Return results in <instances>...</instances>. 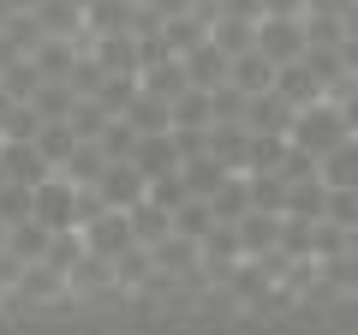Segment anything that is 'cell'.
<instances>
[{
	"instance_id": "8fae6325",
	"label": "cell",
	"mask_w": 358,
	"mask_h": 335,
	"mask_svg": "<svg viewBox=\"0 0 358 335\" xmlns=\"http://www.w3.org/2000/svg\"><path fill=\"white\" fill-rule=\"evenodd\" d=\"M0 162H6V174H13L18 186H42V180L60 174V168L42 156V144H0Z\"/></svg>"
},
{
	"instance_id": "83f0119b",
	"label": "cell",
	"mask_w": 358,
	"mask_h": 335,
	"mask_svg": "<svg viewBox=\"0 0 358 335\" xmlns=\"http://www.w3.org/2000/svg\"><path fill=\"white\" fill-rule=\"evenodd\" d=\"M0 90L13 96V102H30V96L42 90V66L30 60V54H24V60H13L6 72H0Z\"/></svg>"
},
{
	"instance_id": "5bb4252c",
	"label": "cell",
	"mask_w": 358,
	"mask_h": 335,
	"mask_svg": "<svg viewBox=\"0 0 358 335\" xmlns=\"http://www.w3.org/2000/svg\"><path fill=\"white\" fill-rule=\"evenodd\" d=\"M275 72H281V66L268 60L263 48H245V54H233V84H239L245 96H263V90H275Z\"/></svg>"
},
{
	"instance_id": "ab89813d",
	"label": "cell",
	"mask_w": 358,
	"mask_h": 335,
	"mask_svg": "<svg viewBox=\"0 0 358 335\" xmlns=\"http://www.w3.org/2000/svg\"><path fill=\"white\" fill-rule=\"evenodd\" d=\"M6 180H13V174H6V162H0V186H6Z\"/></svg>"
},
{
	"instance_id": "d6986e66",
	"label": "cell",
	"mask_w": 358,
	"mask_h": 335,
	"mask_svg": "<svg viewBox=\"0 0 358 335\" xmlns=\"http://www.w3.org/2000/svg\"><path fill=\"white\" fill-rule=\"evenodd\" d=\"M317 174H322V186H358V132H352V138H341L329 156H322Z\"/></svg>"
},
{
	"instance_id": "d4e9b609",
	"label": "cell",
	"mask_w": 358,
	"mask_h": 335,
	"mask_svg": "<svg viewBox=\"0 0 358 335\" xmlns=\"http://www.w3.org/2000/svg\"><path fill=\"white\" fill-rule=\"evenodd\" d=\"M36 18H42V30H48V36H78V42H84V13H78L72 0H42Z\"/></svg>"
},
{
	"instance_id": "3957f363",
	"label": "cell",
	"mask_w": 358,
	"mask_h": 335,
	"mask_svg": "<svg viewBox=\"0 0 358 335\" xmlns=\"http://www.w3.org/2000/svg\"><path fill=\"white\" fill-rule=\"evenodd\" d=\"M257 48H263L275 66H293V60H305V54H310V30H305V18L263 13V18H257Z\"/></svg>"
},
{
	"instance_id": "60d3db41",
	"label": "cell",
	"mask_w": 358,
	"mask_h": 335,
	"mask_svg": "<svg viewBox=\"0 0 358 335\" xmlns=\"http://www.w3.org/2000/svg\"><path fill=\"white\" fill-rule=\"evenodd\" d=\"M0 144H6V132H0Z\"/></svg>"
},
{
	"instance_id": "4fadbf2b",
	"label": "cell",
	"mask_w": 358,
	"mask_h": 335,
	"mask_svg": "<svg viewBox=\"0 0 358 335\" xmlns=\"http://www.w3.org/2000/svg\"><path fill=\"white\" fill-rule=\"evenodd\" d=\"M131 162L143 168V174H173V168H185V156H179V138L173 132H150V138H138V156H131Z\"/></svg>"
},
{
	"instance_id": "8992f818",
	"label": "cell",
	"mask_w": 358,
	"mask_h": 335,
	"mask_svg": "<svg viewBox=\"0 0 358 335\" xmlns=\"http://www.w3.org/2000/svg\"><path fill=\"white\" fill-rule=\"evenodd\" d=\"M96 192H102V204H114V210H131V204H143V198H150V174H143V168L131 162V156H114V162L102 168Z\"/></svg>"
},
{
	"instance_id": "5b68a950",
	"label": "cell",
	"mask_w": 358,
	"mask_h": 335,
	"mask_svg": "<svg viewBox=\"0 0 358 335\" xmlns=\"http://www.w3.org/2000/svg\"><path fill=\"white\" fill-rule=\"evenodd\" d=\"M84 192H90V186L54 174V180L36 186V216L48 221V228H78V221H84Z\"/></svg>"
},
{
	"instance_id": "e575fe53",
	"label": "cell",
	"mask_w": 358,
	"mask_h": 335,
	"mask_svg": "<svg viewBox=\"0 0 358 335\" xmlns=\"http://www.w3.org/2000/svg\"><path fill=\"white\" fill-rule=\"evenodd\" d=\"M143 6H155L162 25H167V18H179V13H192V0H143Z\"/></svg>"
},
{
	"instance_id": "52a82bcc",
	"label": "cell",
	"mask_w": 358,
	"mask_h": 335,
	"mask_svg": "<svg viewBox=\"0 0 358 335\" xmlns=\"http://www.w3.org/2000/svg\"><path fill=\"white\" fill-rule=\"evenodd\" d=\"M179 60H185V72H192V84H197V90H221V84L233 78V54H227V48H215L209 36L197 42V48H185Z\"/></svg>"
},
{
	"instance_id": "2e32d148",
	"label": "cell",
	"mask_w": 358,
	"mask_h": 335,
	"mask_svg": "<svg viewBox=\"0 0 358 335\" xmlns=\"http://www.w3.org/2000/svg\"><path fill=\"white\" fill-rule=\"evenodd\" d=\"M293 114H299V108L287 102L281 90H263V96H251L245 126H251V132H293Z\"/></svg>"
},
{
	"instance_id": "f35d334b",
	"label": "cell",
	"mask_w": 358,
	"mask_h": 335,
	"mask_svg": "<svg viewBox=\"0 0 358 335\" xmlns=\"http://www.w3.org/2000/svg\"><path fill=\"white\" fill-rule=\"evenodd\" d=\"M6 233H13V228H6V221H0V252H6Z\"/></svg>"
},
{
	"instance_id": "7c38bea8",
	"label": "cell",
	"mask_w": 358,
	"mask_h": 335,
	"mask_svg": "<svg viewBox=\"0 0 358 335\" xmlns=\"http://www.w3.org/2000/svg\"><path fill=\"white\" fill-rule=\"evenodd\" d=\"M275 90H281L293 108H310V102H322V96H329V84L317 78V66H310V60H293V66H281V72H275Z\"/></svg>"
},
{
	"instance_id": "30bf717a",
	"label": "cell",
	"mask_w": 358,
	"mask_h": 335,
	"mask_svg": "<svg viewBox=\"0 0 358 335\" xmlns=\"http://www.w3.org/2000/svg\"><path fill=\"white\" fill-rule=\"evenodd\" d=\"M72 294L78 299H102V294H120V275H114V258H96V252H84V258L72 264Z\"/></svg>"
},
{
	"instance_id": "e0dca14e",
	"label": "cell",
	"mask_w": 358,
	"mask_h": 335,
	"mask_svg": "<svg viewBox=\"0 0 358 335\" xmlns=\"http://www.w3.org/2000/svg\"><path fill=\"white\" fill-rule=\"evenodd\" d=\"M209 210H215V221H245L251 216V174H227L209 192Z\"/></svg>"
},
{
	"instance_id": "ac0fdd59",
	"label": "cell",
	"mask_w": 358,
	"mask_h": 335,
	"mask_svg": "<svg viewBox=\"0 0 358 335\" xmlns=\"http://www.w3.org/2000/svg\"><path fill=\"white\" fill-rule=\"evenodd\" d=\"M287 150H293L287 132H251V162H245V174H281Z\"/></svg>"
},
{
	"instance_id": "f546056e",
	"label": "cell",
	"mask_w": 358,
	"mask_h": 335,
	"mask_svg": "<svg viewBox=\"0 0 358 335\" xmlns=\"http://www.w3.org/2000/svg\"><path fill=\"white\" fill-rule=\"evenodd\" d=\"M0 132H6V144H36V132H42L36 102H13V108H6V120H0Z\"/></svg>"
},
{
	"instance_id": "4316f807",
	"label": "cell",
	"mask_w": 358,
	"mask_h": 335,
	"mask_svg": "<svg viewBox=\"0 0 358 335\" xmlns=\"http://www.w3.org/2000/svg\"><path fill=\"white\" fill-rule=\"evenodd\" d=\"M209 228H215V210H209V198H185V204L173 210V233H185V240L203 245Z\"/></svg>"
},
{
	"instance_id": "d590c367",
	"label": "cell",
	"mask_w": 358,
	"mask_h": 335,
	"mask_svg": "<svg viewBox=\"0 0 358 335\" xmlns=\"http://www.w3.org/2000/svg\"><path fill=\"white\" fill-rule=\"evenodd\" d=\"M13 60H24V48H18V42L6 36V30H0V72H6V66H13Z\"/></svg>"
},
{
	"instance_id": "1f68e13d",
	"label": "cell",
	"mask_w": 358,
	"mask_h": 335,
	"mask_svg": "<svg viewBox=\"0 0 358 335\" xmlns=\"http://www.w3.org/2000/svg\"><path fill=\"white\" fill-rule=\"evenodd\" d=\"M329 221H341L346 233L358 228V186H329V210H322Z\"/></svg>"
},
{
	"instance_id": "7a4b0ae2",
	"label": "cell",
	"mask_w": 358,
	"mask_h": 335,
	"mask_svg": "<svg viewBox=\"0 0 358 335\" xmlns=\"http://www.w3.org/2000/svg\"><path fill=\"white\" fill-rule=\"evenodd\" d=\"M78 228H84V245L96 252V258H126L131 245H143L138 228H131V210H114V204H102L96 216L78 221Z\"/></svg>"
},
{
	"instance_id": "7402d4cb",
	"label": "cell",
	"mask_w": 358,
	"mask_h": 335,
	"mask_svg": "<svg viewBox=\"0 0 358 335\" xmlns=\"http://www.w3.org/2000/svg\"><path fill=\"white\" fill-rule=\"evenodd\" d=\"M102 168H108L102 138H84L72 156H66V168H60V174H66V180H78V186H96V180H102Z\"/></svg>"
},
{
	"instance_id": "cb8c5ba5",
	"label": "cell",
	"mask_w": 358,
	"mask_h": 335,
	"mask_svg": "<svg viewBox=\"0 0 358 335\" xmlns=\"http://www.w3.org/2000/svg\"><path fill=\"white\" fill-rule=\"evenodd\" d=\"M131 228H138L143 245H162L167 233H173V210H162L155 198H143V204H131Z\"/></svg>"
},
{
	"instance_id": "9c48e42d",
	"label": "cell",
	"mask_w": 358,
	"mask_h": 335,
	"mask_svg": "<svg viewBox=\"0 0 358 335\" xmlns=\"http://www.w3.org/2000/svg\"><path fill=\"white\" fill-rule=\"evenodd\" d=\"M281 210H251V216L239 221V245H245V258H275L281 252Z\"/></svg>"
},
{
	"instance_id": "4dcf8cb0",
	"label": "cell",
	"mask_w": 358,
	"mask_h": 335,
	"mask_svg": "<svg viewBox=\"0 0 358 335\" xmlns=\"http://www.w3.org/2000/svg\"><path fill=\"white\" fill-rule=\"evenodd\" d=\"M251 210H281L287 216V174H251Z\"/></svg>"
},
{
	"instance_id": "277c9868",
	"label": "cell",
	"mask_w": 358,
	"mask_h": 335,
	"mask_svg": "<svg viewBox=\"0 0 358 335\" xmlns=\"http://www.w3.org/2000/svg\"><path fill=\"white\" fill-rule=\"evenodd\" d=\"M13 306H54V299H66L72 294V282H66V270H54L48 258H36V264H18V275H13Z\"/></svg>"
},
{
	"instance_id": "836d02e7",
	"label": "cell",
	"mask_w": 358,
	"mask_h": 335,
	"mask_svg": "<svg viewBox=\"0 0 358 335\" xmlns=\"http://www.w3.org/2000/svg\"><path fill=\"white\" fill-rule=\"evenodd\" d=\"M263 13H287V18H305L310 0H263Z\"/></svg>"
},
{
	"instance_id": "484cf974",
	"label": "cell",
	"mask_w": 358,
	"mask_h": 335,
	"mask_svg": "<svg viewBox=\"0 0 358 335\" xmlns=\"http://www.w3.org/2000/svg\"><path fill=\"white\" fill-rule=\"evenodd\" d=\"M138 90H143V78H138V72H108V78H102V90H96V102H102L108 114H126V108L138 102Z\"/></svg>"
},
{
	"instance_id": "8d00e7d4",
	"label": "cell",
	"mask_w": 358,
	"mask_h": 335,
	"mask_svg": "<svg viewBox=\"0 0 358 335\" xmlns=\"http://www.w3.org/2000/svg\"><path fill=\"white\" fill-rule=\"evenodd\" d=\"M6 18H13V0H0V30H6Z\"/></svg>"
},
{
	"instance_id": "9a60e30c",
	"label": "cell",
	"mask_w": 358,
	"mask_h": 335,
	"mask_svg": "<svg viewBox=\"0 0 358 335\" xmlns=\"http://www.w3.org/2000/svg\"><path fill=\"white\" fill-rule=\"evenodd\" d=\"M90 54L102 60V72H138V36L131 30H114V36H84Z\"/></svg>"
},
{
	"instance_id": "d6a6232c",
	"label": "cell",
	"mask_w": 358,
	"mask_h": 335,
	"mask_svg": "<svg viewBox=\"0 0 358 335\" xmlns=\"http://www.w3.org/2000/svg\"><path fill=\"white\" fill-rule=\"evenodd\" d=\"M150 198H155L162 210H179L185 198H192V186H185V174L173 168V174H155V180H150Z\"/></svg>"
},
{
	"instance_id": "6da1fadb",
	"label": "cell",
	"mask_w": 358,
	"mask_h": 335,
	"mask_svg": "<svg viewBox=\"0 0 358 335\" xmlns=\"http://www.w3.org/2000/svg\"><path fill=\"white\" fill-rule=\"evenodd\" d=\"M287 138H293L299 150H310V156L322 162V156H329L341 138H352V126H346V108H341V96H322V102L299 108V114H293V132H287Z\"/></svg>"
},
{
	"instance_id": "603a6c76",
	"label": "cell",
	"mask_w": 358,
	"mask_h": 335,
	"mask_svg": "<svg viewBox=\"0 0 358 335\" xmlns=\"http://www.w3.org/2000/svg\"><path fill=\"white\" fill-rule=\"evenodd\" d=\"M36 102V114L42 120H72V108H78V90L66 84V78H42V90L30 96Z\"/></svg>"
},
{
	"instance_id": "44dd1931",
	"label": "cell",
	"mask_w": 358,
	"mask_h": 335,
	"mask_svg": "<svg viewBox=\"0 0 358 335\" xmlns=\"http://www.w3.org/2000/svg\"><path fill=\"white\" fill-rule=\"evenodd\" d=\"M173 126L179 132H209L215 126V102H209V90H185V96H173Z\"/></svg>"
},
{
	"instance_id": "74e56055",
	"label": "cell",
	"mask_w": 358,
	"mask_h": 335,
	"mask_svg": "<svg viewBox=\"0 0 358 335\" xmlns=\"http://www.w3.org/2000/svg\"><path fill=\"white\" fill-rule=\"evenodd\" d=\"M72 6H78V13H90V6H96V0H72Z\"/></svg>"
},
{
	"instance_id": "ffe728a7",
	"label": "cell",
	"mask_w": 358,
	"mask_h": 335,
	"mask_svg": "<svg viewBox=\"0 0 358 335\" xmlns=\"http://www.w3.org/2000/svg\"><path fill=\"white\" fill-rule=\"evenodd\" d=\"M209 42H215V48H227V54L257 48V18H245V13H221L215 25H209Z\"/></svg>"
},
{
	"instance_id": "f1b7e54d",
	"label": "cell",
	"mask_w": 358,
	"mask_h": 335,
	"mask_svg": "<svg viewBox=\"0 0 358 335\" xmlns=\"http://www.w3.org/2000/svg\"><path fill=\"white\" fill-rule=\"evenodd\" d=\"M179 174H185V186H192V198H209V192H215V186H221V180L233 174V168H221L215 156L203 150V156H192V162L179 168Z\"/></svg>"
},
{
	"instance_id": "ba28073f",
	"label": "cell",
	"mask_w": 358,
	"mask_h": 335,
	"mask_svg": "<svg viewBox=\"0 0 358 335\" xmlns=\"http://www.w3.org/2000/svg\"><path fill=\"white\" fill-rule=\"evenodd\" d=\"M209 156L221 168H233V174H245V162H251V126L245 120H215L209 126Z\"/></svg>"
}]
</instances>
